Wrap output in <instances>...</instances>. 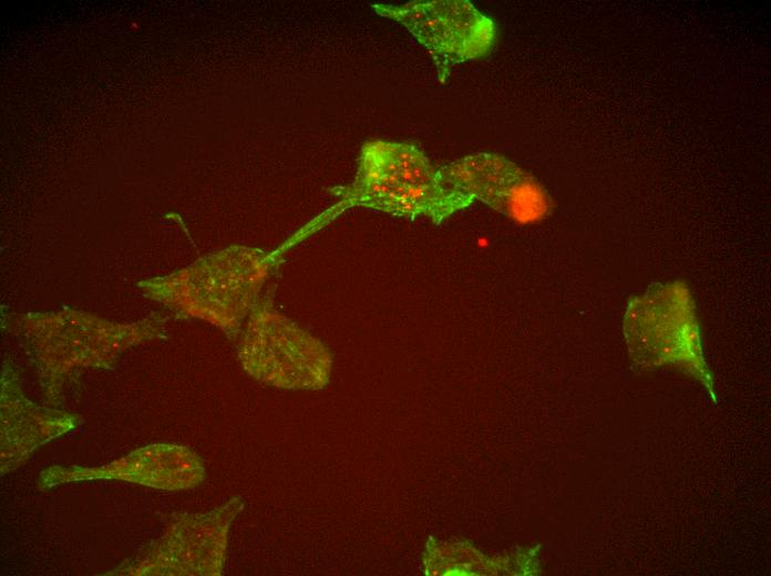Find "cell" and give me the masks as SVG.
<instances>
[{
  "label": "cell",
  "mask_w": 771,
  "mask_h": 576,
  "mask_svg": "<svg viewBox=\"0 0 771 576\" xmlns=\"http://www.w3.org/2000/svg\"><path fill=\"white\" fill-rule=\"evenodd\" d=\"M342 208L364 207L395 217H426L435 224L474 199L445 185L439 168L409 142H366L353 182L330 188Z\"/></svg>",
  "instance_id": "obj_1"
},
{
  "label": "cell",
  "mask_w": 771,
  "mask_h": 576,
  "mask_svg": "<svg viewBox=\"0 0 771 576\" xmlns=\"http://www.w3.org/2000/svg\"><path fill=\"white\" fill-rule=\"evenodd\" d=\"M624 331L635 361L677 366L707 387L711 378L702 359L696 302L682 280L652 282L626 302Z\"/></svg>",
  "instance_id": "obj_2"
},
{
  "label": "cell",
  "mask_w": 771,
  "mask_h": 576,
  "mask_svg": "<svg viewBox=\"0 0 771 576\" xmlns=\"http://www.w3.org/2000/svg\"><path fill=\"white\" fill-rule=\"evenodd\" d=\"M275 263V255L260 249H226L174 275L167 284L169 298L183 312L236 333Z\"/></svg>",
  "instance_id": "obj_3"
},
{
  "label": "cell",
  "mask_w": 771,
  "mask_h": 576,
  "mask_svg": "<svg viewBox=\"0 0 771 576\" xmlns=\"http://www.w3.org/2000/svg\"><path fill=\"white\" fill-rule=\"evenodd\" d=\"M239 359L256 380L287 390H320L332 369L329 349L276 310L269 296L260 297L249 313Z\"/></svg>",
  "instance_id": "obj_4"
},
{
  "label": "cell",
  "mask_w": 771,
  "mask_h": 576,
  "mask_svg": "<svg viewBox=\"0 0 771 576\" xmlns=\"http://www.w3.org/2000/svg\"><path fill=\"white\" fill-rule=\"evenodd\" d=\"M377 14L403 25L431 55L444 83L454 65L486 55L496 41V25L466 0L374 3Z\"/></svg>",
  "instance_id": "obj_5"
},
{
  "label": "cell",
  "mask_w": 771,
  "mask_h": 576,
  "mask_svg": "<svg viewBox=\"0 0 771 576\" xmlns=\"http://www.w3.org/2000/svg\"><path fill=\"white\" fill-rule=\"evenodd\" d=\"M439 173L449 187L520 224L539 222L553 209L552 198L541 183L498 154L467 155L439 167Z\"/></svg>",
  "instance_id": "obj_6"
},
{
  "label": "cell",
  "mask_w": 771,
  "mask_h": 576,
  "mask_svg": "<svg viewBox=\"0 0 771 576\" xmlns=\"http://www.w3.org/2000/svg\"><path fill=\"white\" fill-rule=\"evenodd\" d=\"M244 503L234 497L206 514L182 516L172 534L169 565L174 574L218 575L222 572L227 532Z\"/></svg>",
  "instance_id": "obj_7"
}]
</instances>
